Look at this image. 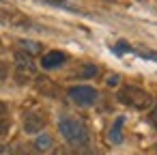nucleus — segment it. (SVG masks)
<instances>
[{"mask_svg": "<svg viewBox=\"0 0 157 155\" xmlns=\"http://www.w3.org/2000/svg\"><path fill=\"white\" fill-rule=\"evenodd\" d=\"M123 123H125L123 116H118V118L114 121V125H112V129H110V140H112V142H123V134H121Z\"/></svg>", "mask_w": 157, "mask_h": 155, "instance_id": "8", "label": "nucleus"}, {"mask_svg": "<svg viewBox=\"0 0 157 155\" xmlns=\"http://www.w3.org/2000/svg\"><path fill=\"white\" fill-rule=\"evenodd\" d=\"M20 45H22L24 50H28L30 54H37V52H41V45H39V43H35V41H26V39H22V41H20Z\"/></svg>", "mask_w": 157, "mask_h": 155, "instance_id": "12", "label": "nucleus"}, {"mask_svg": "<svg viewBox=\"0 0 157 155\" xmlns=\"http://www.w3.org/2000/svg\"><path fill=\"white\" fill-rule=\"evenodd\" d=\"M65 63H67V54H65V52H58V50L48 52V54L41 58V67H43V69H56V67H63Z\"/></svg>", "mask_w": 157, "mask_h": 155, "instance_id": "7", "label": "nucleus"}, {"mask_svg": "<svg viewBox=\"0 0 157 155\" xmlns=\"http://www.w3.org/2000/svg\"><path fill=\"white\" fill-rule=\"evenodd\" d=\"M35 73H37V67H35V60L30 58V54H26L24 50L15 52V80L20 84H26L35 78Z\"/></svg>", "mask_w": 157, "mask_h": 155, "instance_id": "3", "label": "nucleus"}, {"mask_svg": "<svg viewBox=\"0 0 157 155\" xmlns=\"http://www.w3.org/2000/svg\"><path fill=\"white\" fill-rule=\"evenodd\" d=\"M0 155H11L9 146H5V144H0Z\"/></svg>", "mask_w": 157, "mask_h": 155, "instance_id": "16", "label": "nucleus"}, {"mask_svg": "<svg viewBox=\"0 0 157 155\" xmlns=\"http://www.w3.org/2000/svg\"><path fill=\"white\" fill-rule=\"evenodd\" d=\"M108 84H110V86H114V84H118V76H110V80H108Z\"/></svg>", "mask_w": 157, "mask_h": 155, "instance_id": "17", "label": "nucleus"}, {"mask_svg": "<svg viewBox=\"0 0 157 155\" xmlns=\"http://www.w3.org/2000/svg\"><path fill=\"white\" fill-rule=\"evenodd\" d=\"M5 110H7V106H5L2 101H0V112H5Z\"/></svg>", "mask_w": 157, "mask_h": 155, "instance_id": "18", "label": "nucleus"}, {"mask_svg": "<svg viewBox=\"0 0 157 155\" xmlns=\"http://www.w3.org/2000/svg\"><path fill=\"white\" fill-rule=\"evenodd\" d=\"M0 22L9 28H30L33 22L20 13V11H13V9H0Z\"/></svg>", "mask_w": 157, "mask_h": 155, "instance_id": "5", "label": "nucleus"}, {"mask_svg": "<svg viewBox=\"0 0 157 155\" xmlns=\"http://www.w3.org/2000/svg\"><path fill=\"white\" fill-rule=\"evenodd\" d=\"M43 127H45V116L41 112H37V110L26 112V116H24V131L26 134H37Z\"/></svg>", "mask_w": 157, "mask_h": 155, "instance_id": "6", "label": "nucleus"}, {"mask_svg": "<svg viewBox=\"0 0 157 155\" xmlns=\"http://www.w3.org/2000/svg\"><path fill=\"white\" fill-rule=\"evenodd\" d=\"M121 43H123V45H116V48H114V52H116V54H123V52H131V48H129V45H127L125 41H121Z\"/></svg>", "mask_w": 157, "mask_h": 155, "instance_id": "13", "label": "nucleus"}, {"mask_svg": "<svg viewBox=\"0 0 157 155\" xmlns=\"http://www.w3.org/2000/svg\"><path fill=\"white\" fill-rule=\"evenodd\" d=\"M58 129L65 136V140L71 142V144H84L88 140V131H86L84 123L73 118V116H63L58 121Z\"/></svg>", "mask_w": 157, "mask_h": 155, "instance_id": "2", "label": "nucleus"}, {"mask_svg": "<svg viewBox=\"0 0 157 155\" xmlns=\"http://www.w3.org/2000/svg\"><path fill=\"white\" fill-rule=\"evenodd\" d=\"M97 76V67L95 65H82L78 71V78H95Z\"/></svg>", "mask_w": 157, "mask_h": 155, "instance_id": "10", "label": "nucleus"}, {"mask_svg": "<svg viewBox=\"0 0 157 155\" xmlns=\"http://www.w3.org/2000/svg\"><path fill=\"white\" fill-rule=\"evenodd\" d=\"M39 153H45V151H50L52 149V138L48 136V134H41V136H37V140H35V144H33Z\"/></svg>", "mask_w": 157, "mask_h": 155, "instance_id": "9", "label": "nucleus"}, {"mask_svg": "<svg viewBox=\"0 0 157 155\" xmlns=\"http://www.w3.org/2000/svg\"><path fill=\"white\" fill-rule=\"evenodd\" d=\"M9 125H11V121H9V116H7V110H5V112H0V138H5V136H7Z\"/></svg>", "mask_w": 157, "mask_h": 155, "instance_id": "11", "label": "nucleus"}, {"mask_svg": "<svg viewBox=\"0 0 157 155\" xmlns=\"http://www.w3.org/2000/svg\"><path fill=\"white\" fill-rule=\"evenodd\" d=\"M69 97H71V101H75L78 106H93V103L97 101L99 93H97L93 86L82 84V86H71V88H69Z\"/></svg>", "mask_w": 157, "mask_h": 155, "instance_id": "4", "label": "nucleus"}, {"mask_svg": "<svg viewBox=\"0 0 157 155\" xmlns=\"http://www.w3.org/2000/svg\"><path fill=\"white\" fill-rule=\"evenodd\" d=\"M5 78H7V67L0 63V80H5Z\"/></svg>", "mask_w": 157, "mask_h": 155, "instance_id": "15", "label": "nucleus"}, {"mask_svg": "<svg viewBox=\"0 0 157 155\" xmlns=\"http://www.w3.org/2000/svg\"><path fill=\"white\" fill-rule=\"evenodd\" d=\"M148 121H151V123L157 127V106H155V108H153V112L148 114Z\"/></svg>", "mask_w": 157, "mask_h": 155, "instance_id": "14", "label": "nucleus"}, {"mask_svg": "<svg viewBox=\"0 0 157 155\" xmlns=\"http://www.w3.org/2000/svg\"><path fill=\"white\" fill-rule=\"evenodd\" d=\"M60 2H63V0H60Z\"/></svg>", "mask_w": 157, "mask_h": 155, "instance_id": "19", "label": "nucleus"}, {"mask_svg": "<svg viewBox=\"0 0 157 155\" xmlns=\"http://www.w3.org/2000/svg\"><path fill=\"white\" fill-rule=\"evenodd\" d=\"M118 101L133 110H148L153 106V95L140 86H123L118 91Z\"/></svg>", "mask_w": 157, "mask_h": 155, "instance_id": "1", "label": "nucleus"}, {"mask_svg": "<svg viewBox=\"0 0 157 155\" xmlns=\"http://www.w3.org/2000/svg\"><path fill=\"white\" fill-rule=\"evenodd\" d=\"M0 48H2V45H0Z\"/></svg>", "mask_w": 157, "mask_h": 155, "instance_id": "20", "label": "nucleus"}]
</instances>
